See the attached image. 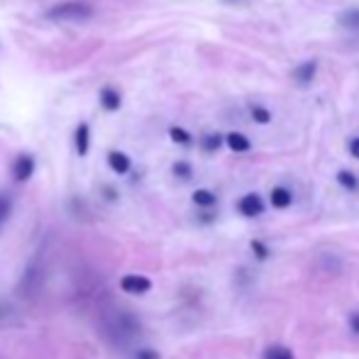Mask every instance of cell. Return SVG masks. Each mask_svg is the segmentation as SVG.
Here are the masks:
<instances>
[{"instance_id":"2","label":"cell","mask_w":359,"mask_h":359,"mask_svg":"<svg viewBox=\"0 0 359 359\" xmlns=\"http://www.w3.org/2000/svg\"><path fill=\"white\" fill-rule=\"evenodd\" d=\"M120 288L125 293H132V296H140V293H147L151 288V282L147 276H140V274H127L120 279Z\"/></svg>"},{"instance_id":"21","label":"cell","mask_w":359,"mask_h":359,"mask_svg":"<svg viewBox=\"0 0 359 359\" xmlns=\"http://www.w3.org/2000/svg\"><path fill=\"white\" fill-rule=\"evenodd\" d=\"M137 359H159V352H154V349H140Z\"/></svg>"},{"instance_id":"20","label":"cell","mask_w":359,"mask_h":359,"mask_svg":"<svg viewBox=\"0 0 359 359\" xmlns=\"http://www.w3.org/2000/svg\"><path fill=\"white\" fill-rule=\"evenodd\" d=\"M10 210H12L10 198H8V196H0V225H3V223H6V220H8V215H10Z\"/></svg>"},{"instance_id":"6","label":"cell","mask_w":359,"mask_h":359,"mask_svg":"<svg viewBox=\"0 0 359 359\" xmlns=\"http://www.w3.org/2000/svg\"><path fill=\"white\" fill-rule=\"evenodd\" d=\"M108 164H110V169H113L115 174H127V172H130V167H132L130 156L122 154V151H110V154H108Z\"/></svg>"},{"instance_id":"14","label":"cell","mask_w":359,"mask_h":359,"mask_svg":"<svg viewBox=\"0 0 359 359\" xmlns=\"http://www.w3.org/2000/svg\"><path fill=\"white\" fill-rule=\"evenodd\" d=\"M250 113H252V120H255V122H259V125H266V122H271V113L266 108H261V105H252Z\"/></svg>"},{"instance_id":"10","label":"cell","mask_w":359,"mask_h":359,"mask_svg":"<svg viewBox=\"0 0 359 359\" xmlns=\"http://www.w3.org/2000/svg\"><path fill=\"white\" fill-rule=\"evenodd\" d=\"M225 142H228V147L232 151H237V154H242V151H250V140H247L245 135H239V132H230L228 137H225Z\"/></svg>"},{"instance_id":"4","label":"cell","mask_w":359,"mask_h":359,"mask_svg":"<svg viewBox=\"0 0 359 359\" xmlns=\"http://www.w3.org/2000/svg\"><path fill=\"white\" fill-rule=\"evenodd\" d=\"M32 174H35V159H32L30 154L17 156L15 164H12V178H15V181H27Z\"/></svg>"},{"instance_id":"11","label":"cell","mask_w":359,"mask_h":359,"mask_svg":"<svg viewBox=\"0 0 359 359\" xmlns=\"http://www.w3.org/2000/svg\"><path fill=\"white\" fill-rule=\"evenodd\" d=\"M215 193L208 191V188H198V191H193V203L198 205V208H213L215 205Z\"/></svg>"},{"instance_id":"8","label":"cell","mask_w":359,"mask_h":359,"mask_svg":"<svg viewBox=\"0 0 359 359\" xmlns=\"http://www.w3.org/2000/svg\"><path fill=\"white\" fill-rule=\"evenodd\" d=\"M89 147H91V127L86 122H81L76 127V151L81 156H86L89 154Z\"/></svg>"},{"instance_id":"5","label":"cell","mask_w":359,"mask_h":359,"mask_svg":"<svg viewBox=\"0 0 359 359\" xmlns=\"http://www.w3.org/2000/svg\"><path fill=\"white\" fill-rule=\"evenodd\" d=\"M269 201H271V205H274V208L284 210V208H288V205H291L293 196H291V191H288V188H284V186H276V188H271V196H269Z\"/></svg>"},{"instance_id":"15","label":"cell","mask_w":359,"mask_h":359,"mask_svg":"<svg viewBox=\"0 0 359 359\" xmlns=\"http://www.w3.org/2000/svg\"><path fill=\"white\" fill-rule=\"evenodd\" d=\"M340 22L349 30H359V10H347L340 15Z\"/></svg>"},{"instance_id":"9","label":"cell","mask_w":359,"mask_h":359,"mask_svg":"<svg viewBox=\"0 0 359 359\" xmlns=\"http://www.w3.org/2000/svg\"><path fill=\"white\" fill-rule=\"evenodd\" d=\"M120 93L115 89H110V86H105L103 91H100V105H103L105 110H118L120 108Z\"/></svg>"},{"instance_id":"7","label":"cell","mask_w":359,"mask_h":359,"mask_svg":"<svg viewBox=\"0 0 359 359\" xmlns=\"http://www.w3.org/2000/svg\"><path fill=\"white\" fill-rule=\"evenodd\" d=\"M315 68H317L315 62L301 64V66L293 71V81H296V84H301V86H308L313 81V76H315Z\"/></svg>"},{"instance_id":"3","label":"cell","mask_w":359,"mask_h":359,"mask_svg":"<svg viewBox=\"0 0 359 359\" xmlns=\"http://www.w3.org/2000/svg\"><path fill=\"white\" fill-rule=\"evenodd\" d=\"M237 210L245 218H257V215L264 213V201H261L257 193H247V196H242L237 201Z\"/></svg>"},{"instance_id":"22","label":"cell","mask_w":359,"mask_h":359,"mask_svg":"<svg viewBox=\"0 0 359 359\" xmlns=\"http://www.w3.org/2000/svg\"><path fill=\"white\" fill-rule=\"evenodd\" d=\"M349 154H352L354 159H359V137H352V140H349Z\"/></svg>"},{"instance_id":"12","label":"cell","mask_w":359,"mask_h":359,"mask_svg":"<svg viewBox=\"0 0 359 359\" xmlns=\"http://www.w3.org/2000/svg\"><path fill=\"white\" fill-rule=\"evenodd\" d=\"M264 359H296V357H293L291 349L282 347V344H271V347L264 352Z\"/></svg>"},{"instance_id":"1","label":"cell","mask_w":359,"mask_h":359,"mask_svg":"<svg viewBox=\"0 0 359 359\" xmlns=\"http://www.w3.org/2000/svg\"><path fill=\"white\" fill-rule=\"evenodd\" d=\"M95 8L89 0H66V3H57L47 10V17L54 22H86L91 20Z\"/></svg>"},{"instance_id":"18","label":"cell","mask_w":359,"mask_h":359,"mask_svg":"<svg viewBox=\"0 0 359 359\" xmlns=\"http://www.w3.org/2000/svg\"><path fill=\"white\" fill-rule=\"evenodd\" d=\"M220 145H223V137L220 135H205L203 137V149L205 151H215Z\"/></svg>"},{"instance_id":"23","label":"cell","mask_w":359,"mask_h":359,"mask_svg":"<svg viewBox=\"0 0 359 359\" xmlns=\"http://www.w3.org/2000/svg\"><path fill=\"white\" fill-rule=\"evenodd\" d=\"M349 328H352V333L359 335V313H354L352 320H349Z\"/></svg>"},{"instance_id":"17","label":"cell","mask_w":359,"mask_h":359,"mask_svg":"<svg viewBox=\"0 0 359 359\" xmlns=\"http://www.w3.org/2000/svg\"><path fill=\"white\" fill-rule=\"evenodd\" d=\"M250 247H252V252H255V257L259 261H264L266 257H269V250H266V245H264V242H259V239H252Z\"/></svg>"},{"instance_id":"13","label":"cell","mask_w":359,"mask_h":359,"mask_svg":"<svg viewBox=\"0 0 359 359\" xmlns=\"http://www.w3.org/2000/svg\"><path fill=\"white\" fill-rule=\"evenodd\" d=\"M338 183L342 188H347V191H357L359 188V181H357V176H354L352 172H340L338 174Z\"/></svg>"},{"instance_id":"16","label":"cell","mask_w":359,"mask_h":359,"mask_svg":"<svg viewBox=\"0 0 359 359\" xmlns=\"http://www.w3.org/2000/svg\"><path fill=\"white\" fill-rule=\"evenodd\" d=\"M169 137H172L176 145H191V135H188L183 127H172V130H169Z\"/></svg>"},{"instance_id":"19","label":"cell","mask_w":359,"mask_h":359,"mask_svg":"<svg viewBox=\"0 0 359 359\" xmlns=\"http://www.w3.org/2000/svg\"><path fill=\"white\" fill-rule=\"evenodd\" d=\"M174 174H176L178 178H191V174H193V169H191V164H186V162H176L174 164Z\"/></svg>"}]
</instances>
